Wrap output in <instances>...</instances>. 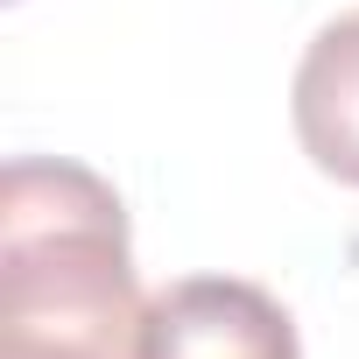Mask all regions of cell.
Returning <instances> with one entry per match:
<instances>
[{"instance_id":"obj_2","label":"cell","mask_w":359,"mask_h":359,"mask_svg":"<svg viewBox=\"0 0 359 359\" xmlns=\"http://www.w3.org/2000/svg\"><path fill=\"white\" fill-rule=\"evenodd\" d=\"M289 113H296L303 155L324 176H338V184L359 191V8L317 29V43L296 64Z\"/></svg>"},{"instance_id":"obj_1","label":"cell","mask_w":359,"mask_h":359,"mask_svg":"<svg viewBox=\"0 0 359 359\" xmlns=\"http://www.w3.org/2000/svg\"><path fill=\"white\" fill-rule=\"evenodd\" d=\"M141 359H303L296 317L240 275L169 282L141 317Z\"/></svg>"},{"instance_id":"obj_3","label":"cell","mask_w":359,"mask_h":359,"mask_svg":"<svg viewBox=\"0 0 359 359\" xmlns=\"http://www.w3.org/2000/svg\"><path fill=\"white\" fill-rule=\"evenodd\" d=\"M0 359H141V352L71 338V331H43V324H0Z\"/></svg>"}]
</instances>
